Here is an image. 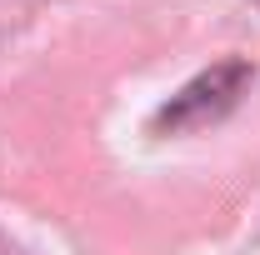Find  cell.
<instances>
[{"label":"cell","mask_w":260,"mask_h":255,"mask_svg":"<svg viewBox=\"0 0 260 255\" xmlns=\"http://www.w3.org/2000/svg\"><path fill=\"white\" fill-rule=\"evenodd\" d=\"M255 80V70L245 60H225L215 65V70H205V75H195L185 90H175V95L160 105V115H155V125L160 130H195V125H210V120H220L235 100L245 95V85Z\"/></svg>","instance_id":"1"}]
</instances>
